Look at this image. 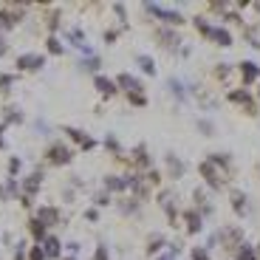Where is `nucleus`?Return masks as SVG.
I'll return each instance as SVG.
<instances>
[{"mask_svg":"<svg viewBox=\"0 0 260 260\" xmlns=\"http://www.w3.org/2000/svg\"><path fill=\"white\" fill-rule=\"evenodd\" d=\"M0 147H3V125H0Z\"/></svg>","mask_w":260,"mask_h":260,"instance_id":"nucleus-45","label":"nucleus"},{"mask_svg":"<svg viewBox=\"0 0 260 260\" xmlns=\"http://www.w3.org/2000/svg\"><path fill=\"white\" fill-rule=\"evenodd\" d=\"M167 88H170V94H173L176 99H181V102H184V99H187V94H190V91L184 88V82L176 80V77H170V80H167Z\"/></svg>","mask_w":260,"mask_h":260,"instance_id":"nucleus-16","label":"nucleus"},{"mask_svg":"<svg viewBox=\"0 0 260 260\" xmlns=\"http://www.w3.org/2000/svg\"><path fill=\"white\" fill-rule=\"evenodd\" d=\"M130 179L133 176H108L105 179V190L108 193H125V190H130Z\"/></svg>","mask_w":260,"mask_h":260,"instance_id":"nucleus-7","label":"nucleus"},{"mask_svg":"<svg viewBox=\"0 0 260 260\" xmlns=\"http://www.w3.org/2000/svg\"><path fill=\"white\" fill-rule=\"evenodd\" d=\"M229 71H232V68H229L227 63H221V65H218V71H215V77H218V80H227Z\"/></svg>","mask_w":260,"mask_h":260,"instance_id":"nucleus-34","label":"nucleus"},{"mask_svg":"<svg viewBox=\"0 0 260 260\" xmlns=\"http://www.w3.org/2000/svg\"><path fill=\"white\" fill-rule=\"evenodd\" d=\"M29 232L34 235V241H40V244H43V241L49 238V235H46V227H43V224H40L37 218H34V221H29Z\"/></svg>","mask_w":260,"mask_h":260,"instance_id":"nucleus-20","label":"nucleus"},{"mask_svg":"<svg viewBox=\"0 0 260 260\" xmlns=\"http://www.w3.org/2000/svg\"><path fill=\"white\" fill-rule=\"evenodd\" d=\"M255 12H258V15H260V3H255Z\"/></svg>","mask_w":260,"mask_h":260,"instance_id":"nucleus-46","label":"nucleus"},{"mask_svg":"<svg viewBox=\"0 0 260 260\" xmlns=\"http://www.w3.org/2000/svg\"><path fill=\"white\" fill-rule=\"evenodd\" d=\"M37 221L43 227H54V224H60V210L57 207H43V210L37 212Z\"/></svg>","mask_w":260,"mask_h":260,"instance_id":"nucleus-10","label":"nucleus"},{"mask_svg":"<svg viewBox=\"0 0 260 260\" xmlns=\"http://www.w3.org/2000/svg\"><path fill=\"white\" fill-rule=\"evenodd\" d=\"M9 173H12V176L20 173V159H12V162H9Z\"/></svg>","mask_w":260,"mask_h":260,"instance_id":"nucleus-38","label":"nucleus"},{"mask_svg":"<svg viewBox=\"0 0 260 260\" xmlns=\"http://www.w3.org/2000/svg\"><path fill=\"white\" fill-rule=\"evenodd\" d=\"M258 260H260V244H258Z\"/></svg>","mask_w":260,"mask_h":260,"instance_id":"nucleus-47","label":"nucleus"},{"mask_svg":"<svg viewBox=\"0 0 260 260\" xmlns=\"http://www.w3.org/2000/svg\"><path fill=\"white\" fill-rule=\"evenodd\" d=\"M46 156H49V162L54 164V167H63V164H68L71 159H74L71 147H68V145H60V142H57V145H51Z\"/></svg>","mask_w":260,"mask_h":260,"instance_id":"nucleus-1","label":"nucleus"},{"mask_svg":"<svg viewBox=\"0 0 260 260\" xmlns=\"http://www.w3.org/2000/svg\"><path fill=\"white\" fill-rule=\"evenodd\" d=\"M229 102H235V105H246L249 108V114H255V99L249 94V88H235V91H229L227 94Z\"/></svg>","mask_w":260,"mask_h":260,"instance_id":"nucleus-4","label":"nucleus"},{"mask_svg":"<svg viewBox=\"0 0 260 260\" xmlns=\"http://www.w3.org/2000/svg\"><path fill=\"white\" fill-rule=\"evenodd\" d=\"M116 85H119V88H125L128 94H142V91H145V85H142V82L136 80L133 74H119V80H116Z\"/></svg>","mask_w":260,"mask_h":260,"instance_id":"nucleus-8","label":"nucleus"},{"mask_svg":"<svg viewBox=\"0 0 260 260\" xmlns=\"http://www.w3.org/2000/svg\"><path fill=\"white\" fill-rule=\"evenodd\" d=\"M119 210L125 212V215H130V212L139 210V204H136V201H125V204H119Z\"/></svg>","mask_w":260,"mask_h":260,"instance_id":"nucleus-33","label":"nucleus"},{"mask_svg":"<svg viewBox=\"0 0 260 260\" xmlns=\"http://www.w3.org/2000/svg\"><path fill=\"white\" fill-rule=\"evenodd\" d=\"M195 29L204 34V37H210V32H212V26L207 23V20H204V17H195Z\"/></svg>","mask_w":260,"mask_h":260,"instance_id":"nucleus-28","label":"nucleus"},{"mask_svg":"<svg viewBox=\"0 0 260 260\" xmlns=\"http://www.w3.org/2000/svg\"><path fill=\"white\" fill-rule=\"evenodd\" d=\"M238 71H241V80H244V85H255V82L260 80V65L252 63V60H244V63L238 65Z\"/></svg>","mask_w":260,"mask_h":260,"instance_id":"nucleus-3","label":"nucleus"},{"mask_svg":"<svg viewBox=\"0 0 260 260\" xmlns=\"http://www.w3.org/2000/svg\"><path fill=\"white\" fill-rule=\"evenodd\" d=\"M29 260H46V252H43V246H32V252H29Z\"/></svg>","mask_w":260,"mask_h":260,"instance_id":"nucleus-31","label":"nucleus"},{"mask_svg":"<svg viewBox=\"0 0 260 260\" xmlns=\"http://www.w3.org/2000/svg\"><path fill=\"white\" fill-rule=\"evenodd\" d=\"M68 252H71V255H77V252H80V244H77V241H71V244H68Z\"/></svg>","mask_w":260,"mask_h":260,"instance_id":"nucleus-41","label":"nucleus"},{"mask_svg":"<svg viewBox=\"0 0 260 260\" xmlns=\"http://www.w3.org/2000/svg\"><path fill=\"white\" fill-rule=\"evenodd\" d=\"M40 184H43V173H34V176H29V179L23 181V198H29V195H37V190H40Z\"/></svg>","mask_w":260,"mask_h":260,"instance_id":"nucleus-14","label":"nucleus"},{"mask_svg":"<svg viewBox=\"0 0 260 260\" xmlns=\"http://www.w3.org/2000/svg\"><path fill=\"white\" fill-rule=\"evenodd\" d=\"M85 218H88V221H97L99 212H97V210H88V212H85Z\"/></svg>","mask_w":260,"mask_h":260,"instance_id":"nucleus-42","label":"nucleus"},{"mask_svg":"<svg viewBox=\"0 0 260 260\" xmlns=\"http://www.w3.org/2000/svg\"><path fill=\"white\" fill-rule=\"evenodd\" d=\"M99 65H102V60H99V57H91V60H82L80 68L82 71H99Z\"/></svg>","mask_w":260,"mask_h":260,"instance_id":"nucleus-25","label":"nucleus"},{"mask_svg":"<svg viewBox=\"0 0 260 260\" xmlns=\"http://www.w3.org/2000/svg\"><path fill=\"white\" fill-rule=\"evenodd\" d=\"M235 260H258V249L249 244H241L235 249Z\"/></svg>","mask_w":260,"mask_h":260,"instance_id":"nucleus-17","label":"nucleus"},{"mask_svg":"<svg viewBox=\"0 0 260 260\" xmlns=\"http://www.w3.org/2000/svg\"><path fill=\"white\" fill-rule=\"evenodd\" d=\"M65 133H68V136H71L74 142H80V147L85 145L88 139H91V136H85V130H80V128H65Z\"/></svg>","mask_w":260,"mask_h":260,"instance_id":"nucleus-23","label":"nucleus"},{"mask_svg":"<svg viewBox=\"0 0 260 260\" xmlns=\"http://www.w3.org/2000/svg\"><path fill=\"white\" fill-rule=\"evenodd\" d=\"M12 85H15V77H12V74H3V77H0V91H9Z\"/></svg>","mask_w":260,"mask_h":260,"instance_id":"nucleus-32","label":"nucleus"},{"mask_svg":"<svg viewBox=\"0 0 260 260\" xmlns=\"http://www.w3.org/2000/svg\"><path fill=\"white\" fill-rule=\"evenodd\" d=\"M6 122H12V125H20V122H23V114H20L17 108H6Z\"/></svg>","mask_w":260,"mask_h":260,"instance_id":"nucleus-27","label":"nucleus"},{"mask_svg":"<svg viewBox=\"0 0 260 260\" xmlns=\"http://www.w3.org/2000/svg\"><path fill=\"white\" fill-rule=\"evenodd\" d=\"M193 260H210V252L207 249H193Z\"/></svg>","mask_w":260,"mask_h":260,"instance_id":"nucleus-35","label":"nucleus"},{"mask_svg":"<svg viewBox=\"0 0 260 260\" xmlns=\"http://www.w3.org/2000/svg\"><path fill=\"white\" fill-rule=\"evenodd\" d=\"M46 49L51 51V54H54V57H60V54H63V43H60V40H57V37H49V46H46Z\"/></svg>","mask_w":260,"mask_h":260,"instance_id":"nucleus-26","label":"nucleus"},{"mask_svg":"<svg viewBox=\"0 0 260 260\" xmlns=\"http://www.w3.org/2000/svg\"><path fill=\"white\" fill-rule=\"evenodd\" d=\"M136 63H139V68L145 71L147 77H156V63H153V57H147V54H139V57H136Z\"/></svg>","mask_w":260,"mask_h":260,"instance_id":"nucleus-19","label":"nucleus"},{"mask_svg":"<svg viewBox=\"0 0 260 260\" xmlns=\"http://www.w3.org/2000/svg\"><path fill=\"white\" fill-rule=\"evenodd\" d=\"M198 130H201V136H215V125L210 119H198Z\"/></svg>","mask_w":260,"mask_h":260,"instance_id":"nucleus-24","label":"nucleus"},{"mask_svg":"<svg viewBox=\"0 0 260 260\" xmlns=\"http://www.w3.org/2000/svg\"><path fill=\"white\" fill-rule=\"evenodd\" d=\"M94 260H108V246H99L97 255H94Z\"/></svg>","mask_w":260,"mask_h":260,"instance_id":"nucleus-37","label":"nucleus"},{"mask_svg":"<svg viewBox=\"0 0 260 260\" xmlns=\"http://www.w3.org/2000/svg\"><path fill=\"white\" fill-rule=\"evenodd\" d=\"M94 204H97V207H108V204H111V195H108V193H97V195H94Z\"/></svg>","mask_w":260,"mask_h":260,"instance_id":"nucleus-30","label":"nucleus"},{"mask_svg":"<svg viewBox=\"0 0 260 260\" xmlns=\"http://www.w3.org/2000/svg\"><path fill=\"white\" fill-rule=\"evenodd\" d=\"M94 85H97V91L102 94V97H114V94H116V82L108 80V77H97Z\"/></svg>","mask_w":260,"mask_h":260,"instance_id":"nucleus-15","label":"nucleus"},{"mask_svg":"<svg viewBox=\"0 0 260 260\" xmlns=\"http://www.w3.org/2000/svg\"><path fill=\"white\" fill-rule=\"evenodd\" d=\"M128 99H130V105H136V108H145V105H147L145 94H128Z\"/></svg>","mask_w":260,"mask_h":260,"instance_id":"nucleus-29","label":"nucleus"},{"mask_svg":"<svg viewBox=\"0 0 260 260\" xmlns=\"http://www.w3.org/2000/svg\"><path fill=\"white\" fill-rule=\"evenodd\" d=\"M114 12H116V15H119V17H122V20H125V15H128V9H125L122 3H116V6H114Z\"/></svg>","mask_w":260,"mask_h":260,"instance_id":"nucleus-40","label":"nucleus"},{"mask_svg":"<svg viewBox=\"0 0 260 260\" xmlns=\"http://www.w3.org/2000/svg\"><path fill=\"white\" fill-rule=\"evenodd\" d=\"M164 164H167V173H170V179H181V176L187 173V164L181 162L176 153H167V156H164Z\"/></svg>","mask_w":260,"mask_h":260,"instance_id":"nucleus-5","label":"nucleus"},{"mask_svg":"<svg viewBox=\"0 0 260 260\" xmlns=\"http://www.w3.org/2000/svg\"><path fill=\"white\" fill-rule=\"evenodd\" d=\"M210 40L215 43V46H221V49H229V46H232V34H229L224 26H212Z\"/></svg>","mask_w":260,"mask_h":260,"instance_id":"nucleus-9","label":"nucleus"},{"mask_svg":"<svg viewBox=\"0 0 260 260\" xmlns=\"http://www.w3.org/2000/svg\"><path fill=\"white\" fill-rule=\"evenodd\" d=\"M184 224H187V232H190V235H195V232L204 229V224H201V212H195V210L184 212Z\"/></svg>","mask_w":260,"mask_h":260,"instance_id":"nucleus-12","label":"nucleus"},{"mask_svg":"<svg viewBox=\"0 0 260 260\" xmlns=\"http://www.w3.org/2000/svg\"><path fill=\"white\" fill-rule=\"evenodd\" d=\"M159 260H176V255L170 252V255H162V258H159Z\"/></svg>","mask_w":260,"mask_h":260,"instance_id":"nucleus-43","label":"nucleus"},{"mask_svg":"<svg viewBox=\"0 0 260 260\" xmlns=\"http://www.w3.org/2000/svg\"><path fill=\"white\" fill-rule=\"evenodd\" d=\"M133 159H136L139 167H150V156H147V147L145 145H139L136 150H133Z\"/></svg>","mask_w":260,"mask_h":260,"instance_id":"nucleus-21","label":"nucleus"},{"mask_svg":"<svg viewBox=\"0 0 260 260\" xmlns=\"http://www.w3.org/2000/svg\"><path fill=\"white\" fill-rule=\"evenodd\" d=\"M159 40H162V46H164V49H176V46L181 43V40H179V34H176V32H170V29H167V32L162 29V32H159Z\"/></svg>","mask_w":260,"mask_h":260,"instance_id":"nucleus-18","label":"nucleus"},{"mask_svg":"<svg viewBox=\"0 0 260 260\" xmlns=\"http://www.w3.org/2000/svg\"><path fill=\"white\" fill-rule=\"evenodd\" d=\"M43 252H46V258H60V255H63V244H60L54 235H49V238L43 241Z\"/></svg>","mask_w":260,"mask_h":260,"instance_id":"nucleus-13","label":"nucleus"},{"mask_svg":"<svg viewBox=\"0 0 260 260\" xmlns=\"http://www.w3.org/2000/svg\"><path fill=\"white\" fill-rule=\"evenodd\" d=\"M164 244H167V241H164V235H153V238L147 241V252H150V255H156V252H162Z\"/></svg>","mask_w":260,"mask_h":260,"instance_id":"nucleus-22","label":"nucleus"},{"mask_svg":"<svg viewBox=\"0 0 260 260\" xmlns=\"http://www.w3.org/2000/svg\"><path fill=\"white\" fill-rule=\"evenodd\" d=\"M105 147H108V150H119V142H116V136H108V139H105Z\"/></svg>","mask_w":260,"mask_h":260,"instance_id":"nucleus-36","label":"nucleus"},{"mask_svg":"<svg viewBox=\"0 0 260 260\" xmlns=\"http://www.w3.org/2000/svg\"><path fill=\"white\" fill-rule=\"evenodd\" d=\"M6 54V43H3V37H0V57Z\"/></svg>","mask_w":260,"mask_h":260,"instance_id":"nucleus-44","label":"nucleus"},{"mask_svg":"<svg viewBox=\"0 0 260 260\" xmlns=\"http://www.w3.org/2000/svg\"><path fill=\"white\" fill-rule=\"evenodd\" d=\"M201 176H204V181L210 184L212 190H221V173H218V167H212L210 162H201Z\"/></svg>","mask_w":260,"mask_h":260,"instance_id":"nucleus-6","label":"nucleus"},{"mask_svg":"<svg viewBox=\"0 0 260 260\" xmlns=\"http://www.w3.org/2000/svg\"><path fill=\"white\" fill-rule=\"evenodd\" d=\"M229 198H232V210H235L238 215H241V218H244L246 212H249V204H246V193H244V190H232V195H229Z\"/></svg>","mask_w":260,"mask_h":260,"instance_id":"nucleus-11","label":"nucleus"},{"mask_svg":"<svg viewBox=\"0 0 260 260\" xmlns=\"http://www.w3.org/2000/svg\"><path fill=\"white\" fill-rule=\"evenodd\" d=\"M147 181H150V184H159V181H162V176H159L156 170H150V173H147Z\"/></svg>","mask_w":260,"mask_h":260,"instance_id":"nucleus-39","label":"nucleus"},{"mask_svg":"<svg viewBox=\"0 0 260 260\" xmlns=\"http://www.w3.org/2000/svg\"><path fill=\"white\" fill-rule=\"evenodd\" d=\"M46 65V57L43 54H20L17 57V68L20 71H40Z\"/></svg>","mask_w":260,"mask_h":260,"instance_id":"nucleus-2","label":"nucleus"}]
</instances>
